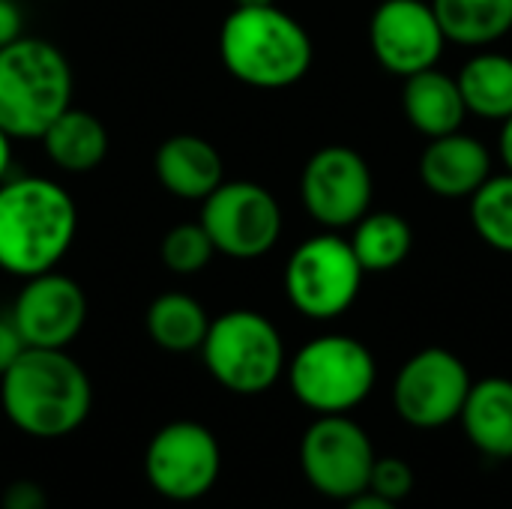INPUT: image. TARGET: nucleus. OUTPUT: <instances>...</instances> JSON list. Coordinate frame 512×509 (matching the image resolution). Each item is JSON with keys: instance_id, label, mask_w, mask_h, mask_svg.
Listing matches in <instances>:
<instances>
[{"instance_id": "obj_13", "label": "nucleus", "mask_w": 512, "mask_h": 509, "mask_svg": "<svg viewBox=\"0 0 512 509\" xmlns=\"http://www.w3.org/2000/svg\"><path fill=\"white\" fill-rule=\"evenodd\" d=\"M375 60L399 78L438 66L447 36L426 0H381L369 18Z\"/></svg>"}, {"instance_id": "obj_14", "label": "nucleus", "mask_w": 512, "mask_h": 509, "mask_svg": "<svg viewBox=\"0 0 512 509\" xmlns=\"http://www.w3.org/2000/svg\"><path fill=\"white\" fill-rule=\"evenodd\" d=\"M9 318L27 348H69L84 330L87 297L75 279L48 270L24 279Z\"/></svg>"}, {"instance_id": "obj_17", "label": "nucleus", "mask_w": 512, "mask_h": 509, "mask_svg": "<svg viewBox=\"0 0 512 509\" xmlns=\"http://www.w3.org/2000/svg\"><path fill=\"white\" fill-rule=\"evenodd\" d=\"M402 108H405L411 129L426 138H441V135L459 132L468 117L456 75H447L438 66L405 78Z\"/></svg>"}, {"instance_id": "obj_30", "label": "nucleus", "mask_w": 512, "mask_h": 509, "mask_svg": "<svg viewBox=\"0 0 512 509\" xmlns=\"http://www.w3.org/2000/svg\"><path fill=\"white\" fill-rule=\"evenodd\" d=\"M345 509H402V507H399V504H393V501H387V498H378V495H372V492H363V495H357V498L345 501Z\"/></svg>"}, {"instance_id": "obj_15", "label": "nucleus", "mask_w": 512, "mask_h": 509, "mask_svg": "<svg viewBox=\"0 0 512 509\" xmlns=\"http://www.w3.org/2000/svg\"><path fill=\"white\" fill-rule=\"evenodd\" d=\"M489 177H492L489 147L477 135H468L462 129L441 138H429L420 156L423 186L444 201L471 198Z\"/></svg>"}, {"instance_id": "obj_9", "label": "nucleus", "mask_w": 512, "mask_h": 509, "mask_svg": "<svg viewBox=\"0 0 512 509\" xmlns=\"http://www.w3.org/2000/svg\"><path fill=\"white\" fill-rule=\"evenodd\" d=\"M201 225L219 255L255 261L282 237V207L276 195L252 180L219 183L201 201Z\"/></svg>"}, {"instance_id": "obj_11", "label": "nucleus", "mask_w": 512, "mask_h": 509, "mask_svg": "<svg viewBox=\"0 0 512 509\" xmlns=\"http://www.w3.org/2000/svg\"><path fill=\"white\" fill-rule=\"evenodd\" d=\"M222 471V450L216 435L195 420H174L162 426L144 453L147 483L177 504L204 498Z\"/></svg>"}, {"instance_id": "obj_24", "label": "nucleus", "mask_w": 512, "mask_h": 509, "mask_svg": "<svg viewBox=\"0 0 512 509\" xmlns=\"http://www.w3.org/2000/svg\"><path fill=\"white\" fill-rule=\"evenodd\" d=\"M468 201L477 237L489 249L512 255V171L492 174Z\"/></svg>"}, {"instance_id": "obj_19", "label": "nucleus", "mask_w": 512, "mask_h": 509, "mask_svg": "<svg viewBox=\"0 0 512 509\" xmlns=\"http://www.w3.org/2000/svg\"><path fill=\"white\" fill-rule=\"evenodd\" d=\"M39 141L51 165L66 174H87L108 156V132L102 120L72 105L42 132Z\"/></svg>"}, {"instance_id": "obj_33", "label": "nucleus", "mask_w": 512, "mask_h": 509, "mask_svg": "<svg viewBox=\"0 0 512 509\" xmlns=\"http://www.w3.org/2000/svg\"><path fill=\"white\" fill-rule=\"evenodd\" d=\"M237 6H270V3H276V0H234Z\"/></svg>"}, {"instance_id": "obj_18", "label": "nucleus", "mask_w": 512, "mask_h": 509, "mask_svg": "<svg viewBox=\"0 0 512 509\" xmlns=\"http://www.w3.org/2000/svg\"><path fill=\"white\" fill-rule=\"evenodd\" d=\"M459 423L486 459H512V381L492 375L471 384Z\"/></svg>"}, {"instance_id": "obj_4", "label": "nucleus", "mask_w": 512, "mask_h": 509, "mask_svg": "<svg viewBox=\"0 0 512 509\" xmlns=\"http://www.w3.org/2000/svg\"><path fill=\"white\" fill-rule=\"evenodd\" d=\"M72 66L66 54L36 36L0 48V129L15 138L42 132L72 105Z\"/></svg>"}, {"instance_id": "obj_25", "label": "nucleus", "mask_w": 512, "mask_h": 509, "mask_svg": "<svg viewBox=\"0 0 512 509\" xmlns=\"http://www.w3.org/2000/svg\"><path fill=\"white\" fill-rule=\"evenodd\" d=\"M213 255H216L213 240H210V234L204 231L201 222L174 225L162 237V243H159L162 264L171 273H177V276H195V273H201L213 261Z\"/></svg>"}, {"instance_id": "obj_12", "label": "nucleus", "mask_w": 512, "mask_h": 509, "mask_svg": "<svg viewBox=\"0 0 512 509\" xmlns=\"http://www.w3.org/2000/svg\"><path fill=\"white\" fill-rule=\"evenodd\" d=\"M372 168L354 147L327 144L315 150L300 174V198L306 213L324 231L354 228L372 210Z\"/></svg>"}, {"instance_id": "obj_3", "label": "nucleus", "mask_w": 512, "mask_h": 509, "mask_svg": "<svg viewBox=\"0 0 512 509\" xmlns=\"http://www.w3.org/2000/svg\"><path fill=\"white\" fill-rule=\"evenodd\" d=\"M219 57L240 84L285 90L306 78L315 48L309 30L276 3L234 6L219 30Z\"/></svg>"}, {"instance_id": "obj_27", "label": "nucleus", "mask_w": 512, "mask_h": 509, "mask_svg": "<svg viewBox=\"0 0 512 509\" xmlns=\"http://www.w3.org/2000/svg\"><path fill=\"white\" fill-rule=\"evenodd\" d=\"M0 509H48V495L33 480H15L12 486H6Z\"/></svg>"}, {"instance_id": "obj_26", "label": "nucleus", "mask_w": 512, "mask_h": 509, "mask_svg": "<svg viewBox=\"0 0 512 509\" xmlns=\"http://www.w3.org/2000/svg\"><path fill=\"white\" fill-rule=\"evenodd\" d=\"M414 468L405 459L387 456V459H375L372 477H369V492L378 498H387L393 504H402L411 492H414Z\"/></svg>"}, {"instance_id": "obj_23", "label": "nucleus", "mask_w": 512, "mask_h": 509, "mask_svg": "<svg viewBox=\"0 0 512 509\" xmlns=\"http://www.w3.org/2000/svg\"><path fill=\"white\" fill-rule=\"evenodd\" d=\"M144 324H147L150 339L168 354L201 351V342L210 330V318H207L204 306L195 297L180 294V291L159 294L150 303Z\"/></svg>"}, {"instance_id": "obj_16", "label": "nucleus", "mask_w": 512, "mask_h": 509, "mask_svg": "<svg viewBox=\"0 0 512 509\" xmlns=\"http://www.w3.org/2000/svg\"><path fill=\"white\" fill-rule=\"evenodd\" d=\"M153 168L159 183L180 201H204L225 180L219 150L198 135H174L162 141Z\"/></svg>"}, {"instance_id": "obj_28", "label": "nucleus", "mask_w": 512, "mask_h": 509, "mask_svg": "<svg viewBox=\"0 0 512 509\" xmlns=\"http://www.w3.org/2000/svg\"><path fill=\"white\" fill-rule=\"evenodd\" d=\"M24 348H27V345H24L18 327L12 324V318H9V315L0 318V375L21 357Z\"/></svg>"}, {"instance_id": "obj_6", "label": "nucleus", "mask_w": 512, "mask_h": 509, "mask_svg": "<svg viewBox=\"0 0 512 509\" xmlns=\"http://www.w3.org/2000/svg\"><path fill=\"white\" fill-rule=\"evenodd\" d=\"M201 357L210 378L237 396L267 393L288 366L282 333L255 309H231L213 318Z\"/></svg>"}, {"instance_id": "obj_32", "label": "nucleus", "mask_w": 512, "mask_h": 509, "mask_svg": "<svg viewBox=\"0 0 512 509\" xmlns=\"http://www.w3.org/2000/svg\"><path fill=\"white\" fill-rule=\"evenodd\" d=\"M9 165H12V138L0 129V183L9 174Z\"/></svg>"}, {"instance_id": "obj_31", "label": "nucleus", "mask_w": 512, "mask_h": 509, "mask_svg": "<svg viewBox=\"0 0 512 509\" xmlns=\"http://www.w3.org/2000/svg\"><path fill=\"white\" fill-rule=\"evenodd\" d=\"M498 147H501V159L507 165V171H512V114L501 123V135H498Z\"/></svg>"}, {"instance_id": "obj_22", "label": "nucleus", "mask_w": 512, "mask_h": 509, "mask_svg": "<svg viewBox=\"0 0 512 509\" xmlns=\"http://www.w3.org/2000/svg\"><path fill=\"white\" fill-rule=\"evenodd\" d=\"M351 249L363 267V273H390L402 267L411 255L414 231L405 216L393 210H369L351 234Z\"/></svg>"}, {"instance_id": "obj_7", "label": "nucleus", "mask_w": 512, "mask_h": 509, "mask_svg": "<svg viewBox=\"0 0 512 509\" xmlns=\"http://www.w3.org/2000/svg\"><path fill=\"white\" fill-rule=\"evenodd\" d=\"M363 267L339 231H321L303 240L285 267V297L309 321L345 315L363 288Z\"/></svg>"}, {"instance_id": "obj_2", "label": "nucleus", "mask_w": 512, "mask_h": 509, "mask_svg": "<svg viewBox=\"0 0 512 509\" xmlns=\"http://www.w3.org/2000/svg\"><path fill=\"white\" fill-rule=\"evenodd\" d=\"M78 234L72 195L48 177L24 174L0 183V270L30 279L54 270Z\"/></svg>"}, {"instance_id": "obj_10", "label": "nucleus", "mask_w": 512, "mask_h": 509, "mask_svg": "<svg viewBox=\"0 0 512 509\" xmlns=\"http://www.w3.org/2000/svg\"><path fill=\"white\" fill-rule=\"evenodd\" d=\"M471 384L462 357L447 348H423L402 363L393 381V408L411 429L435 432L459 420Z\"/></svg>"}, {"instance_id": "obj_21", "label": "nucleus", "mask_w": 512, "mask_h": 509, "mask_svg": "<svg viewBox=\"0 0 512 509\" xmlns=\"http://www.w3.org/2000/svg\"><path fill=\"white\" fill-rule=\"evenodd\" d=\"M447 42L489 48L512 30V0H432Z\"/></svg>"}, {"instance_id": "obj_5", "label": "nucleus", "mask_w": 512, "mask_h": 509, "mask_svg": "<svg viewBox=\"0 0 512 509\" xmlns=\"http://www.w3.org/2000/svg\"><path fill=\"white\" fill-rule=\"evenodd\" d=\"M294 399L324 414H351L360 408L378 381L375 354L354 336L327 333L306 342L285 366Z\"/></svg>"}, {"instance_id": "obj_1", "label": "nucleus", "mask_w": 512, "mask_h": 509, "mask_svg": "<svg viewBox=\"0 0 512 509\" xmlns=\"http://www.w3.org/2000/svg\"><path fill=\"white\" fill-rule=\"evenodd\" d=\"M0 405L18 432L51 441L84 426L93 387L66 348H24L0 375Z\"/></svg>"}, {"instance_id": "obj_20", "label": "nucleus", "mask_w": 512, "mask_h": 509, "mask_svg": "<svg viewBox=\"0 0 512 509\" xmlns=\"http://www.w3.org/2000/svg\"><path fill=\"white\" fill-rule=\"evenodd\" d=\"M468 114L504 123L512 114V57L501 51H477L456 75Z\"/></svg>"}, {"instance_id": "obj_29", "label": "nucleus", "mask_w": 512, "mask_h": 509, "mask_svg": "<svg viewBox=\"0 0 512 509\" xmlns=\"http://www.w3.org/2000/svg\"><path fill=\"white\" fill-rule=\"evenodd\" d=\"M21 24H24V15H21L18 3L0 0V48L21 39Z\"/></svg>"}, {"instance_id": "obj_8", "label": "nucleus", "mask_w": 512, "mask_h": 509, "mask_svg": "<svg viewBox=\"0 0 512 509\" xmlns=\"http://www.w3.org/2000/svg\"><path fill=\"white\" fill-rule=\"evenodd\" d=\"M375 459L378 453L369 432L354 423L351 414L318 417L300 441V468L306 483L318 495L342 504L369 492Z\"/></svg>"}]
</instances>
